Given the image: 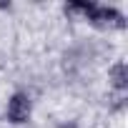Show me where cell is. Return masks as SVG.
Listing matches in <instances>:
<instances>
[{
  "label": "cell",
  "instance_id": "2",
  "mask_svg": "<svg viewBox=\"0 0 128 128\" xmlns=\"http://www.w3.org/2000/svg\"><path fill=\"white\" fill-rule=\"evenodd\" d=\"M33 116V98L25 93V90H15L10 98H8V106H5V118L13 123V126H25Z\"/></svg>",
  "mask_w": 128,
  "mask_h": 128
},
{
  "label": "cell",
  "instance_id": "3",
  "mask_svg": "<svg viewBox=\"0 0 128 128\" xmlns=\"http://www.w3.org/2000/svg\"><path fill=\"white\" fill-rule=\"evenodd\" d=\"M108 83L116 93H126L128 90V66L123 60L113 63V66L108 68Z\"/></svg>",
  "mask_w": 128,
  "mask_h": 128
},
{
  "label": "cell",
  "instance_id": "4",
  "mask_svg": "<svg viewBox=\"0 0 128 128\" xmlns=\"http://www.w3.org/2000/svg\"><path fill=\"white\" fill-rule=\"evenodd\" d=\"M58 128H78L76 123H63V126H58Z\"/></svg>",
  "mask_w": 128,
  "mask_h": 128
},
{
  "label": "cell",
  "instance_id": "1",
  "mask_svg": "<svg viewBox=\"0 0 128 128\" xmlns=\"http://www.w3.org/2000/svg\"><path fill=\"white\" fill-rule=\"evenodd\" d=\"M86 23L93 25V28H98V30H123L126 28V15L116 5L90 3L88 13H86Z\"/></svg>",
  "mask_w": 128,
  "mask_h": 128
}]
</instances>
